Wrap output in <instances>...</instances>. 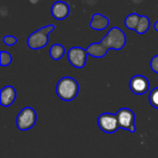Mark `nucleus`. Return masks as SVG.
<instances>
[{
	"mask_svg": "<svg viewBox=\"0 0 158 158\" xmlns=\"http://www.w3.org/2000/svg\"><path fill=\"white\" fill-rule=\"evenodd\" d=\"M97 124L102 131L108 134L114 133L119 129L118 121L116 114H111V113L101 114L98 117Z\"/></svg>",
	"mask_w": 158,
	"mask_h": 158,
	"instance_id": "6",
	"label": "nucleus"
},
{
	"mask_svg": "<svg viewBox=\"0 0 158 158\" xmlns=\"http://www.w3.org/2000/svg\"><path fill=\"white\" fill-rule=\"evenodd\" d=\"M141 19V16L138 15L137 13H131L130 14L129 16L126 17L125 19V26L129 29V30H131V31H135L137 26H138V23Z\"/></svg>",
	"mask_w": 158,
	"mask_h": 158,
	"instance_id": "13",
	"label": "nucleus"
},
{
	"mask_svg": "<svg viewBox=\"0 0 158 158\" xmlns=\"http://www.w3.org/2000/svg\"><path fill=\"white\" fill-rule=\"evenodd\" d=\"M17 38L12 35H6L3 37V43L7 46H12L15 44H17Z\"/></svg>",
	"mask_w": 158,
	"mask_h": 158,
	"instance_id": "17",
	"label": "nucleus"
},
{
	"mask_svg": "<svg viewBox=\"0 0 158 158\" xmlns=\"http://www.w3.org/2000/svg\"><path fill=\"white\" fill-rule=\"evenodd\" d=\"M79 84L71 77H63L56 84V92L57 96L63 101H71L78 95Z\"/></svg>",
	"mask_w": 158,
	"mask_h": 158,
	"instance_id": "2",
	"label": "nucleus"
},
{
	"mask_svg": "<svg viewBox=\"0 0 158 158\" xmlns=\"http://www.w3.org/2000/svg\"><path fill=\"white\" fill-rule=\"evenodd\" d=\"M87 55L86 49L74 46L68 51V59L72 67L76 69H82L86 64Z\"/></svg>",
	"mask_w": 158,
	"mask_h": 158,
	"instance_id": "7",
	"label": "nucleus"
},
{
	"mask_svg": "<svg viewBox=\"0 0 158 158\" xmlns=\"http://www.w3.org/2000/svg\"><path fill=\"white\" fill-rule=\"evenodd\" d=\"M116 115L118 118L119 129L127 130L131 133H134L136 131L135 114L133 113L132 110L127 107H123L120 108Z\"/></svg>",
	"mask_w": 158,
	"mask_h": 158,
	"instance_id": "5",
	"label": "nucleus"
},
{
	"mask_svg": "<svg viewBox=\"0 0 158 158\" xmlns=\"http://www.w3.org/2000/svg\"><path fill=\"white\" fill-rule=\"evenodd\" d=\"M17 96L16 90L13 86H5L0 91V103L2 106H10L15 101Z\"/></svg>",
	"mask_w": 158,
	"mask_h": 158,
	"instance_id": "9",
	"label": "nucleus"
},
{
	"mask_svg": "<svg viewBox=\"0 0 158 158\" xmlns=\"http://www.w3.org/2000/svg\"><path fill=\"white\" fill-rule=\"evenodd\" d=\"M109 25V19L106 16L100 14V13H95L93 15L91 22H90V27L93 30L95 31H103L106 29Z\"/></svg>",
	"mask_w": 158,
	"mask_h": 158,
	"instance_id": "11",
	"label": "nucleus"
},
{
	"mask_svg": "<svg viewBox=\"0 0 158 158\" xmlns=\"http://www.w3.org/2000/svg\"><path fill=\"white\" fill-rule=\"evenodd\" d=\"M0 56H1V59H0V64L1 66L5 67V66H8L11 61H12V57H11V55L6 51H2L0 52Z\"/></svg>",
	"mask_w": 158,
	"mask_h": 158,
	"instance_id": "16",
	"label": "nucleus"
},
{
	"mask_svg": "<svg viewBox=\"0 0 158 158\" xmlns=\"http://www.w3.org/2000/svg\"><path fill=\"white\" fill-rule=\"evenodd\" d=\"M154 27H155V30H156V31H158V20L156 22V23H155Z\"/></svg>",
	"mask_w": 158,
	"mask_h": 158,
	"instance_id": "19",
	"label": "nucleus"
},
{
	"mask_svg": "<svg viewBox=\"0 0 158 158\" xmlns=\"http://www.w3.org/2000/svg\"><path fill=\"white\" fill-rule=\"evenodd\" d=\"M55 30V26L53 24L42 27L38 31L30 34L27 39V45L32 50L41 49L47 45L48 44V34Z\"/></svg>",
	"mask_w": 158,
	"mask_h": 158,
	"instance_id": "3",
	"label": "nucleus"
},
{
	"mask_svg": "<svg viewBox=\"0 0 158 158\" xmlns=\"http://www.w3.org/2000/svg\"><path fill=\"white\" fill-rule=\"evenodd\" d=\"M65 48L60 44H53L49 49V55L52 59L54 60H59L63 57L65 55Z\"/></svg>",
	"mask_w": 158,
	"mask_h": 158,
	"instance_id": "12",
	"label": "nucleus"
},
{
	"mask_svg": "<svg viewBox=\"0 0 158 158\" xmlns=\"http://www.w3.org/2000/svg\"><path fill=\"white\" fill-rule=\"evenodd\" d=\"M149 102L153 107L158 109V87L151 91L149 94Z\"/></svg>",
	"mask_w": 158,
	"mask_h": 158,
	"instance_id": "15",
	"label": "nucleus"
},
{
	"mask_svg": "<svg viewBox=\"0 0 158 158\" xmlns=\"http://www.w3.org/2000/svg\"><path fill=\"white\" fill-rule=\"evenodd\" d=\"M127 42L125 33L118 27L111 28L106 36L99 43H93L87 48V54L91 56L101 58L104 57L109 49L121 50Z\"/></svg>",
	"mask_w": 158,
	"mask_h": 158,
	"instance_id": "1",
	"label": "nucleus"
},
{
	"mask_svg": "<svg viewBox=\"0 0 158 158\" xmlns=\"http://www.w3.org/2000/svg\"><path fill=\"white\" fill-rule=\"evenodd\" d=\"M150 67L155 73H158V55H156L155 56L152 57Z\"/></svg>",
	"mask_w": 158,
	"mask_h": 158,
	"instance_id": "18",
	"label": "nucleus"
},
{
	"mask_svg": "<svg viewBox=\"0 0 158 158\" xmlns=\"http://www.w3.org/2000/svg\"><path fill=\"white\" fill-rule=\"evenodd\" d=\"M129 86L134 94L143 95L147 93L148 89L150 88V83L146 77L143 75H135L131 79Z\"/></svg>",
	"mask_w": 158,
	"mask_h": 158,
	"instance_id": "8",
	"label": "nucleus"
},
{
	"mask_svg": "<svg viewBox=\"0 0 158 158\" xmlns=\"http://www.w3.org/2000/svg\"><path fill=\"white\" fill-rule=\"evenodd\" d=\"M36 118H37L36 112L34 111L33 108L30 106L24 107L23 109L20 110V112L17 117L16 119L17 127L20 131H28L35 125Z\"/></svg>",
	"mask_w": 158,
	"mask_h": 158,
	"instance_id": "4",
	"label": "nucleus"
},
{
	"mask_svg": "<svg viewBox=\"0 0 158 158\" xmlns=\"http://www.w3.org/2000/svg\"><path fill=\"white\" fill-rule=\"evenodd\" d=\"M150 25H151V23H150V19H148V17L141 16V19L138 23V26H137L135 31L139 34H143L149 30Z\"/></svg>",
	"mask_w": 158,
	"mask_h": 158,
	"instance_id": "14",
	"label": "nucleus"
},
{
	"mask_svg": "<svg viewBox=\"0 0 158 158\" xmlns=\"http://www.w3.org/2000/svg\"><path fill=\"white\" fill-rule=\"evenodd\" d=\"M51 14L56 19H64L69 15V6L63 1H57L53 4L51 7Z\"/></svg>",
	"mask_w": 158,
	"mask_h": 158,
	"instance_id": "10",
	"label": "nucleus"
}]
</instances>
